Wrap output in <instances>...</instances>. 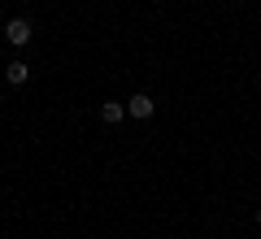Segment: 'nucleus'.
<instances>
[{"instance_id": "1", "label": "nucleus", "mask_w": 261, "mask_h": 239, "mask_svg": "<svg viewBox=\"0 0 261 239\" xmlns=\"http://www.w3.org/2000/svg\"><path fill=\"white\" fill-rule=\"evenodd\" d=\"M31 35H35V31H31V22H27V18H13L9 26H5V39H9L13 48H27V44H31Z\"/></svg>"}, {"instance_id": "2", "label": "nucleus", "mask_w": 261, "mask_h": 239, "mask_svg": "<svg viewBox=\"0 0 261 239\" xmlns=\"http://www.w3.org/2000/svg\"><path fill=\"white\" fill-rule=\"evenodd\" d=\"M126 113H130V118H152V113H157V104H152V96H144V92H135V96H130V100H126Z\"/></svg>"}, {"instance_id": "3", "label": "nucleus", "mask_w": 261, "mask_h": 239, "mask_svg": "<svg viewBox=\"0 0 261 239\" xmlns=\"http://www.w3.org/2000/svg\"><path fill=\"white\" fill-rule=\"evenodd\" d=\"M100 118L109 122V126H118V122L126 118V104H122V100H105V104H100Z\"/></svg>"}, {"instance_id": "4", "label": "nucleus", "mask_w": 261, "mask_h": 239, "mask_svg": "<svg viewBox=\"0 0 261 239\" xmlns=\"http://www.w3.org/2000/svg\"><path fill=\"white\" fill-rule=\"evenodd\" d=\"M5 78H9L13 87H22V83H27V78H31V70H27V61H9V65H5Z\"/></svg>"}, {"instance_id": "5", "label": "nucleus", "mask_w": 261, "mask_h": 239, "mask_svg": "<svg viewBox=\"0 0 261 239\" xmlns=\"http://www.w3.org/2000/svg\"><path fill=\"white\" fill-rule=\"evenodd\" d=\"M257 226H261V213H257Z\"/></svg>"}]
</instances>
